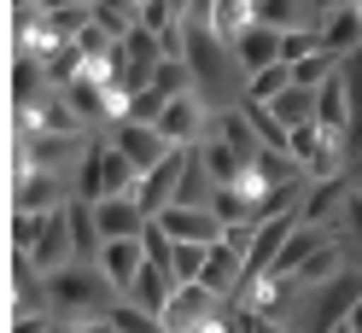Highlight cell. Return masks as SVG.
<instances>
[{"label":"cell","mask_w":362,"mask_h":333,"mask_svg":"<svg viewBox=\"0 0 362 333\" xmlns=\"http://www.w3.org/2000/svg\"><path fill=\"white\" fill-rule=\"evenodd\" d=\"M345 327H351V333H362V298L351 304V316H345Z\"/></svg>","instance_id":"obj_33"},{"label":"cell","mask_w":362,"mask_h":333,"mask_svg":"<svg viewBox=\"0 0 362 333\" xmlns=\"http://www.w3.org/2000/svg\"><path fill=\"white\" fill-rule=\"evenodd\" d=\"M41 211H12V252H30L35 246V234H41Z\"/></svg>","instance_id":"obj_28"},{"label":"cell","mask_w":362,"mask_h":333,"mask_svg":"<svg viewBox=\"0 0 362 333\" xmlns=\"http://www.w3.org/2000/svg\"><path fill=\"white\" fill-rule=\"evenodd\" d=\"M205 286H211L222 304H234L240 286H245V263H240L228 246H211V257H205Z\"/></svg>","instance_id":"obj_17"},{"label":"cell","mask_w":362,"mask_h":333,"mask_svg":"<svg viewBox=\"0 0 362 333\" xmlns=\"http://www.w3.org/2000/svg\"><path fill=\"white\" fill-rule=\"evenodd\" d=\"M211 135H222V141H228V146L240 152L245 164H252L257 152H263V141H257V129L245 123V111H240V105H234V111H216V129H211Z\"/></svg>","instance_id":"obj_19"},{"label":"cell","mask_w":362,"mask_h":333,"mask_svg":"<svg viewBox=\"0 0 362 333\" xmlns=\"http://www.w3.org/2000/svg\"><path fill=\"white\" fill-rule=\"evenodd\" d=\"M351 88H356V117H362V64L351 59Z\"/></svg>","instance_id":"obj_32"},{"label":"cell","mask_w":362,"mask_h":333,"mask_svg":"<svg viewBox=\"0 0 362 333\" xmlns=\"http://www.w3.org/2000/svg\"><path fill=\"white\" fill-rule=\"evenodd\" d=\"M111 146H117L123 158L134 164V175L158 170V164H164L170 152H175V146H170L164 135H158V123H117V129H111Z\"/></svg>","instance_id":"obj_10"},{"label":"cell","mask_w":362,"mask_h":333,"mask_svg":"<svg viewBox=\"0 0 362 333\" xmlns=\"http://www.w3.org/2000/svg\"><path fill=\"white\" fill-rule=\"evenodd\" d=\"M222 246L245 263V257H252V246H257V222H228V228H222Z\"/></svg>","instance_id":"obj_29"},{"label":"cell","mask_w":362,"mask_h":333,"mask_svg":"<svg viewBox=\"0 0 362 333\" xmlns=\"http://www.w3.org/2000/svg\"><path fill=\"white\" fill-rule=\"evenodd\" d=\"M339 71H345V59H339V53H310L304 64H292V82H298V88H310V94H315V88H322V82H333Z\"/></svg>","instance_id":"obj_23"},{"label":"cell","mask_w":362,"mask_h":333,"mask_svg":"<svg viewBox=\"0 0 362 333\" xmlns=\"http://www.w3.org/2000/svg\"><path fill=\"white\" fill-rule=\"evenodd\" d=\"M327 333H351V327H345V322H339V327H327Z\"/></svg>","instance_id":"obj_34"},{"label":"cell","mask_w":362,"mask_h":333,"mask_svg":"<svg viewBox=\"0 0 362 333\" xmlns=\"http://www.w3.org/2000/svg\"><path fill=\"white\" fill-rule=\"evenodd\" d=\"M234 59H240L245 76H257V71H269V64H281V35L263 30V24H252V30L234 41Z\"/></svg>","instance_id":"obj_16"},{"label":"cell","mask_w":362,"mask_h":333,"mask_svg":"<svg viewBox=\"0 0 362 333\" xmlns=\"http://www.w3.org/2000/svg\"><path fill=\"white\" fill-rule=\"evenodd\" d=\"M181 164H187V146L181 152H170L158 170H146L141 182H134V205H141L146 216H164L170 205H175V187H181Z\"/></svg>","instance_id":"obj_11"},{"label":"cell","mask_w":362,"mask_h":333,"mask_svg":"<svg viewBox=\"0 0 362 333\" xmlns=\"http://www.w3.org/2000/svg\"><path fill=\"white\" fill-rule=\"evenodd\" d=\"M146 269V246L141 240H105V252H100V275L117 286V298L134 286V275Z\"/></svg>","instance_id":"obj_12"},{"label":"cell","mask_w":362,"mask_h":333,"mask_svg":"<svg viewBox=\"0 0 362 333\" xmlns=\"http://www.w3.org/2000/svg\"><path fill=\"white\" fill-rule=\"evenodd\" d=\"M292 164L304 170V182H333V175H345V141L327 135L322 123H304L292 129Z\"/></svg>","instance_id":"obj_3"},{"label":"cell","mask_w":362,"mask_h":333,"mask_svg":"<svg viewBox=\"0 0 362 333\" xmlns=\"http://www.w3.org/2000/svg\"><path fill=\"white\" fill-rule=\"evenodd\" d=\"M310 53H322V30H298V35H281V59H286V64H304Z\"/></svg>","instance_id":"obj_27"},{"label":"cell","mask_w":362,"mask_h":333,"mask_svg":"<svg viewBox=\"0 0 362 333\" xmlns=\"http://www.w3.org/2000/svg\"><path fill=\"white\" fill-rule=\"evenodd\" d=\"M252 24H257V0H216L211 6V30H216L222 47H234Z\"/></svg>","instance_id":"obj_18"},{"label":"cell","mask_w":362,"mask_h":333,"mask_svg":"<svg viewBox=\"0 0 362 333\" xmlns=\"http://www.w3.org/2000/svg\"><path fill=\"white\" fill-rule=\"evenodd\" d=\"M269 111H275V117H281V129L292 135V129L315 123V94H310V88H286V94H281L275 105H269Z\"/></svg>","instance_id":"obj_22"},{"label":"cell","mask_w":362,"mask_h":333,"mask_svg":"<svg viewBox=\"0 0 362 333\" xmlns=\"http://www.w3.org/2000/svg\"><path fill=\"white\" fill-rule=\"evenodd\" d=\"M211 211H216L222 228H228V222H252V205H245V193H240V187H216Z\"/></svg>","instance_id":"obj_26"},{"label":"cell","mask_w":362,"mask_h":333,"mask_svg":"<svg viewBox=\"0 0 362 333\" xmlns=\"http://www.w3.org/2000/svg\"><path fill=\"white\" fill-rule=\"evenodd\" d=\"M199 152H205V170L216 175V187H234L240 182V170H245V158L222 141V135H211V141H199Z\"/></svg>","instance_id":"obj_21"},{"label":"cell","mask_w":362,"mask_h":333,"mask_svg":"<svg viewBox=\"0 0 362 333\" xmlns=\"http://www.w3.org/2000/svg\"><path fill=\"white\" fill-rule=\"evenodd\" d=\"M134 310H146V316H158L164 322V310H170V298H175V275L170 269H158V263H146L141 275H134V286L123 293Z\"/></svg>","instance_id":"obj_14"},{"label":"cell","mask_w":362,"mask_h":333,"mask_svg":"<svg viewBox=\"0 0 362 333\" xmlns=\"http://www.w3.org/2000/svg\"><path fill=\"white\" fill-rule=\"evenodd\" d=\"M117 304V286L100 275V263H71V269L47 275V310L53 322H88V316H105Z\"/></svg>","instance_id":"obj_1"},{"label":"cell","mask_w":362,"mask_h":333,"mask_svg":"<svg viewBox=\"0 0 362 333\" xmlns=\"http://www.w3.org/2000/svg\"><path fill=\"white\" fill-rule=\"evenodd\" d=\"M222 310H228V304H222L205 281H187V286H175V298L164 310V333H205Z\"/></svg>","instance_id":"obj_4"},{"label":"cell","mask_w":362,"mask_h":333,"mask_svg":"<svg viewBox=\"0 0 362 333\" xmlns=\"http://www.w3.org/2000/svg\"><path fill=\"white\" fill-rule=\"evenodd\" d=\"M345 269H351V263H345V252H339V240H333V246H322L298 275H292V286H298V298H315V293H327Z\"/></svg>","instance_id":"obj_15"},{"label":"cell","mask_w":362,"mask_h":333,"mask_svg":"<svg viewBox=\"0 0 362 333\" xmlns=\"http://www.w3.org/2000/svg\"><path fill=\"white\" fill-rule=\"evenodd\" d=\"M315 123L327 129V135L345 141L351 135V123H356V88H351V59H345V71H339L333 82L315 88Z\"/></svg>","instance_id":"obj_9"},{"label":"cell","mask_w":362,"mask_h":333,"mask_svg":"<svg viewBox=\"0 0 362 333\" xmlns=\"http://www.w3.org/2000/svg\"><path fill=\"white\" fill-rule=\"evenodd\" d=\"M59 47H64V35L53 24V12L12 6V59H41V64H47Z\"/></svg>","instance_id":"obj_5"},{"label":"cell","mask_w":362,"mask_h":333,"mask_svg":"<svg viewBox=\"0 0 362 333\" xmlns=\"http://www.w3.org/2000/svg\"><path fill=\"white\" fill-rule=\"evenodd\" d=\"M94 222H100L105 240H141L152 216L134 205V193H129V199H100V205H94Z\"/></svg>","instance_id":"obj_13"},{"label":"cell","mask_w":362,"mask_h":333,"mask_svg":"<svg viewBox=\"0 0 362 333\" xmlns=\"http://www.w3.org/2000/svg\"><path fill=\"white\" fill-rule=\"evenodd\" d=\"M211 129H216V117H211V105L199 100V94H187V100H170V105H164V117H158V135H164L175 152H181V146L211 141Z\"/></svg>","instance_id":"obj_7"},{"label":"cell","mask_w":362,"mask_h":333,"mask_svg":"<svg viewBox=\"0 0 362 333\" xmlns=\"http://www.w3.org/2000/svg\"><path fill=\"white\" fill-rule=\"evenodd\" d=\"M286 88H298V82H292V64L281 59V64H269V71L245 76V100H252V105H275V100L286 94Z\"/></svg>","instance_id":"obj_20"},{"label":"cell","mask_w":362,"mask_h":333,"mask_svg":"<svg viewBox=\"0 0 362 333\" xmlns=\"http://www.w3.org/2000/svg\"><path fill=\"white\" fill-rule=\"evenodd\" d=\"M205 257H211V246H193V240H175V263H170L175 286H187V281H205Z\"/></svg>","instance_id":"obj_24"},{"label":"cell","mask_w":362,"mask_h":333,"mask_svg":"<svg viewBox=\"0 0 362 333\" xmlns=\"http://www.w3.org/2000/svg\"><path fill=\"white\" fill-rule=\"evenodd\" d=\"M351 193H356L351 175L310 182V187H304V205H298V222H310V228H333V234H339V222H345V211H351Z\"/></svg>","instance_id":"obj_8"},{"label":"cell","mask_w":362,"mask_h":333,"mask_svg":"<svg viewBox=\"0 0 362 333\" xmlns=\"http://www.w3.org/2000/svg\"><path fill=\"white\" fill-rule=\"evenodd\" d=\"M41 275H59V269H71L76 263V240H71V205H59L47 211V222H41V234H35V246L24 252Z\"/></svg>","instance_id":"obj_6"},{"label":"cell","mask_w":362,"mask_h":333,"mask_svg":"<svg viewBox=\"0 0 362 333\" xmlns=\"http://www.w3.org/2000/svg\"><path fill=\"white\" fill-rule=\"evenodd\" d=\"M310 6H315V12H322V24H327V18H333V12H345V6H356V0H310Z\"/></svg>","instance_id":"obj_31"},{"label":"cell","mask_w":362,"mask_h":333,"mask_svg":"<svg viewBox=\"0 0 362 333\" xmlns=\"http://www.w3.org/2000/svg\"><path fill=\"white\" fill-rule=\"evenodd\" d=\"M134 164L123 158L111 141H88V152H82V164H76V199H88V205H100V199H129L134 193Z\"/></svg>","instance_id":"obj_2"},{"label":"cell","mask_w":362,"mask_h":333,"mask_svg":"<svg viewBox=\"0 0 362 333\" xmlns=\"http://www.w3.org/2000/svg\"><path fill=\"white\" fill-rule=\"evenodd\" d=\"M105 316H111V327H117V333H164V322L146 316V310H134L129 298H117V304L105 310Z\"/></svg>","instance_id":"obj_25"},{"label":"cell","mask_w":362,"mask_h":333,"mask_svg":"<svg viewBox=\"0 0 362 333\" xmlns=\"http://www.w3.org/2000/svg\"><path fill=\"white\" fill-rule=\"evenodd\" d=\"M59 333H117V327H111V316H88V322H64Z\"/></svg>","instance_id":"obj_30"}]
</instances>
